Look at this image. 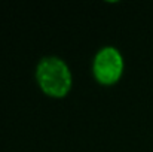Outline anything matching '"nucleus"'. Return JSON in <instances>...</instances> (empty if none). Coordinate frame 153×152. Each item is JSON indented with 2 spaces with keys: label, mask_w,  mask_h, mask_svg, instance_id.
I'll list each match as a JSON object with an SVG mask.
<instances>
[{
  "label": "nucleus",
  "mask_w": 153,
  "mask_h": 152,
  "mask_svg": "<svg viewBox=\"0 0 153 152\" xmlns=\"http://www.w3.org/2000/svg\"><path fill=\"white\" fill-rule=\"evenodd\" d=\"M36 78L40 88L52 97H64L71 88V73L64 60L45 57L37 64Z\"/></svg>",
  "instance_id": "nucleus-1"
},
{
  "label": "nucleus",
  "mask_w": 153,
  "mask_h": 152,
  "mask_svg": "<svg viewBox=\"0 0 153 152\" xmlns=\"http://www.w3.org/2000/svg\"><path fill=\"white\" fill-rule=\"evenodd\" d=\"M123 72L122 54L113 46H104L97 52L92 63V73L102 85H111L119 81Z\"/></svg>",
  "instance_id": "nucleus-2"
}]
</instances>
